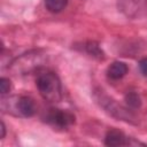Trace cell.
I'll list each match as a JSON object with an SVG mask.
<instances>
[{
    "label": "cell",
    "mask_w": 147,
    "mask_h": 147,
    "mask_svg": "<svg viewBox=\"0 0 147 147\" xmlns=\"http://www.w3.org/2000/svg\"><path fill=\"white\" fill-rule=\"evenodd\" d=\"M36 85L39 94L48 102H59L62 99V88L59 77L52 71H45L38 75Z\"/></svg>",
    "instance_id": "obj_1"
},
{
    "label": "cell",
    "mask_w": 147,
    "mask_h": 147,
    "mask_svg": "<svg viewBox=\"0 0 147 147\" xmlns=\"http://www.w3.org/2000/svg\"><path fill=\"white\" fill-rule=\"evenodd\" d=\"M93 96H94L95 101L99 103V106L101 108H103L105 111H107L113 117L136 124V116L131 111H129L127 109L122 107L119 103H117L113 98L108 96L103 91L95 90L93 93Z\"/></svg>",
    "instance_id": "obj_2"
},
{
    "label": "cell",
    "mask_w": 147,
    "mask_h": 147,
    "mask_svg": "<svg viewBox=\"0 0 147 147\" xmlns=\"http://www.w3.org/2000/svg\"><path fill=\"white\" fill-rule=\"evenodd\" d=\"M117 9L127 18H140L147 10V0H117Z\"/></svg>",
    "instance_id": "obj_3"
},
{
    "label": "cell",
    "mask_w": 147,
    "mask_h": 147,
    "mask_svg": "<svg viewBox=\"0 0 147 147\" xmlns=\"http://www.w3.org/2000/svg\"><path fill=\"white\" fill-rule=\"evenodd\" d=\"M44 119H45V122H47L52 126L59 127V129H67L75 123L74 114H71L67 110L57 109V108L48 109Z\"/></svg>",
    "instance_id": "obj_4"
},
{
    "label": "cell",
    "mask_w": 147,
    "mask_h": 147,
    "mask_svg": "<svg viewBox=\"0 0 147 147\" xmlns=\"http://www.w3.org/2000/svg\"><path fill=\"white\" fill-rule=\"evenodd\" d=\"M16 110L24 117H31L36 113V105L34 101L30 96H20L17 98L16 105H15Z\"/></svg>",
    "instance_id": "obj_5"
},
{
    "label": "cell",
    "mask_w": 147,
    "mask_h": 147,
    "mask_svg": "<svg viewBox=\"0 0 147 147\" xmlns=\"http://www.w3.org/2000/svg\"><path fill=\"white\" fill-rule=\"evenodd\" d=\"M105 144L107 146H124L129 145V138L119 130L111 129L106 134Z\"/></svg>",
    "instance_id": "obj_6"
},
{
    "label": "cell",
    "mask_w": 147,
    "mask_h": 147,
    "mask_svg": "<svg viewBox=\"0 0 147 147\" xmlns=\"http://www.w3.org/2000/svg\"><path fill=\"white\" fill-rule=\"evenodd\" d=\"M127 65L124 63V62H121V61H115L113 62L108 69H107V76L113 79V80H117V79H121L123 78L126 72H127Z\"/></svg>",
    "instance_id": "obj_7"
},
{
    "label": "cell",
    "mask_w": 147,
    "mask_h": 147,
    "mask_svg": "<svg viewBox=\"0 0 147 147\" xmlns=\"http://www.w3.org/2000/svg\"><path fill=\"white\" fill-rule=\"evenodd\" d=\"M84 49L86 51V53L88 55H91L94 59L98 60H103L105 59V53L101 49V47L99 46V44H96L95 41H87L84 44Z\"/></svg>",
    "instance_id": "obj_8"
},
{
    "label": "cell",
    "mask_w": 147,
    "mask_h": 147,
    "mask_svg": "<svg viewBox=\"0 0 147 147\" xmlns=\"http://www.w3.org/2000/svg\"><path fill=\"white\" fill-rule=\"evenodd\" d=\"M68 5V0H45V7L48 11L57 14L62 11Z\"/></svg>",
    "instance_id": "obj_9"
},
{
    "label": "cell",
    "mask_w": 147,
    "mask_h": 147,
    "mask_svg": "<svg viewBox=\"0 0 147 147\" xmlns=\"http://www.w3.org/2000/svg\"><path fill=\"white\" fill-rule=\"evenodd\" d=\"M125 101H126V105L132 109H137L141 106L140 96L136 92H127V94L125 95Z\"/></svg>",
    "instance_id": "obj_10"
},
{
    "label": "cell",
    "mask_w": 147,
    "mask_h": 147,
    "mask_svg": "<svg viewBox=\"0 0 147 147\" xmlns=\"http://www.w3.org/2000/svg\"><path fill=\"white\" fill-rule=\"evenodd\" d=\"M10 88H11V83H10V80H9L8 78L2 77V78L0 79V91H1V94H2V95H3V94H7V93L10 91Z\"/></svg>",
    "instance_id": "obj_11"
},
{
    "label": "cell",
    "mask_w": 147,
    "mask_h": 147,
    "mask_svg": "<svg viewBox=\"0 0 147 147\" xmlns=\"http://www.w3.org/2000/svg\"><path fill=\"white\" fill-rule=\"evenodd\" d=\"M139 68H140V71L142 72V75L147 77V59H142L139 62Z\"/></svg>",
    "instance_id": "obj_12"
},
{
    "label": "cell",
    "mask_w": 147,
    "mask_h": 147,
    "mask_svg": "<svg viewBox=\"0 0 147 147\" xmlns=\"http://www.w3.org/2000/svg\"><path fill=\"white\" fill-rule=\"evenodd\" d=\"M6 136V126H5V123L1 121V139H3Z\"/></svg>",
    "instance_id": "obj_13"
}]
</instances>
